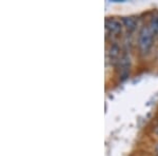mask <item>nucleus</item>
<instances>
[{
	"instance_id": "f257e3e1",
	"label": "nucleus",
	"mask_w": 158,
	"mask_h": 156,
	"mask_svg": "<svg viewBox=\"0 0 158 156\" xmlns=\"http://www.w3.org/2000/svg\"><path fill=\"white\" fill-rule=\"evenodd\" d=\"M153 32L149 27H143L139 32L138 48L142 55H147L153 45Z\"/></svg>"
},
{
	"instance_id": "f03ea898",
	"label": "nucleus",
	"mask_w": 158,
	"mask_h": 156,
	"mask_svg": "<svg viewBox=\"0 0 158 156\" xmlns=\"http://www.w3.org/2000/svg\"><path fill=\"white\" fill-rule=\"evenodd\" d=\"M106 32L111 35H118L121 32V23L117 19L109 18L106 20Z\"/></svg>"
},
{
	"instance_id": "7ed1b4c3",
	"label": "nucleus",
	"mask_w": 158,
	"mask_h": 156,
	"mask_svg": "<svg viewBox=\"0 0 158 156\" xmlns=\"http://www.w3.org/2000/svg\"><path fill=\"white\" fill-rule=\"evenodd\" d=\"M119 65H120V71L123 76H127L129 74L130 70V57L127 54L122 55L119 60Z\"/></svg>"
},
{
	"instance_id": "20e7f679",
	"label": "nucleus",
	"mask_w": 158,
	"mask_h": 156,
	"mask_svg": "<svg viewBox=\"0 0 158 156\" xmlns=\"http://www.w3.org/2000/svg\"><path fill=\"white\" fill-rule=\"evenodd\" d=\"M122 23L128 29V31L132 32V31H134L136 29L137 20L135 19L134 17H123V18H122Z\"/></svg>"
},
{
	"instance_id": "39448f33",
	"label": "nucleus",
	"mask_w": 158,
	"mask_h": 156,
	"mask_svg": "<svg viewBox=\"0 0 158 156\" xmlns=\"http://www.w3.org/2000/svg\"><path fill=\"white\" fill-rule=\"evenodd\" d=\"M119 52H120V48H119L118 44H116V43L111 44L109 50V56L111 60H116L119 57Z\"/></svg>"
},
{
	"instance_id": "423d86ee",
	"label": "nucleus",
	"mask_w": 158,
	"mask_h": 156,
	"mask_svg": "<svg viewBox=\"0 0 158 156\" xmlns=\"http://www.w3.org/2000/svg\"><path fill=\"white\" fill-rule=\"evenodd\" d=\"M149 27L153 32V34H158V16H154L151 19Z\"/></svg>"
},
{
	"instance_id": "0eeeda50",
	"label": "nucleus",
	"mask_w": 158,
	"mask_h": 156,
	"mask_svg": "<svg viewBox=\"0 0 158 156\" xmlns=\"http://www.w3.org/2000/svg\"><path fill=\"white\" fill-rule=\"evenodd\" d=\"M154 132H155V134H156V135H157V136H158V127H156V128H155Z\"/></svg>"
},
{
	"instance_id": "6e6552de",
	"label": "nucleus",
	"mask_w": 158,
	"mask_h": 156,
	"mask_svg": "<svg viewBox=\"0 0 158 156\" xmlns=\"http://www.w3.org/2000/svg\"><path fill=\"white\" fill-rule=\"evenodd\" d=\"M156 151L158 152V144H157V145H156Z\"/></svg>"
}]
</instances>
